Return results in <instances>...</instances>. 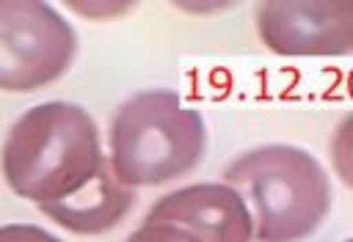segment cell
<instances>
[{
    "mask_svg": "<svg viewBox=\"0 0 353 242\" xmlns=\"http://www.w3.org/2000/svg\"><path fill=\"white\" fill-rule=\"evenodd\" d=\"M124 242H201L196 239L190 231L179 228V226H168V223H143L141 228H135Z\"/></svg>",
    "mask_w": 353,
    "mask_h": 242,
    "instance_id": "obj_9",
    "label": "cell"
},
{
    "mask_svg": "<svg viewBox=\"0 0 353 242\" xmlns=\"http://www.w3.org/2000/svg\"><path fill=\"white\" fill-rule=\"evenodd\" d=\"M135 206V192L132 187L121 184L113 170L110 162H105L94 179H88L77 192L52 201V204H41L39 209L55 220L58 226H63L66 231L74 234H102L116 228L130 209Z\"/></svg>",
    "mask_w": 353,
    "mask_h": 242,
    "instance_id": "obj_7",
    "label": "cell"
},
{
    "mask_svg": "<svg viewBox=\"0 0 353 242\" xmlns=\"http://www.w3.org/2000/svg\"><path fill=\"white\" fill-rule=\"evenodd\" d=\"M143 223H168L201 242H251L254 223L243 195L226 182L179 187L154 201Z\"/></svg>",
    "mask_w": 353,
    "mask_h": 242,
    "instance_id": "obj_6",
    "label": "cell"
},
{
    "mask_svg": "<svg viewBox=\"0 0 353 242\" xmlns=\"http://www.w3.org/2000/svg\"><path fill=\"white\" fill-rule=\"evenodd\" d=\"M74 52V28L52 6L0 0V91H36L58 80Z\"/></svg>",
    "mask_w": 353,
    "mask_h": 242,
    "instance_id": "obj_4",
    "label": "cell"
},
{
    "mask_svg": "<svg viewBox=\"0 0 353 242\" xmlns=\"http://www.w3.org/2000/svg\"><path fill=\"white\" fill-rule=\"evenodd\" d=\"M342 242H353V236H347V239H342Z\"/></svg>",
    "mask_w": 353,
    "mask_h": 242,
    "instance_id": "obj_11",
    "label": "cell"
},
{
    "mask_svg": "<svg viewBox=\"0 0 353 242\" xmlns=\"http://www.w3.org/2000/svg\"><path fill=\"white\" fill-rule=\"evenodd\" d=\"M251 214L256 242H301L331 209V182L303 148L270 143L240 154L223 173Z\"/></svg>",
    "mask_w": 353,
    "mask_h": 242,
    "instance_id": "obj_2",
    "label": "cell"
},
{
    "mask_svg": "<svg viewBox=\"0 0 353 242\" xmlns=\"http://www.w3.org/2000/svg\"><path fill=\"white\" fill-rule=\"evenodd\" d=\"M105 162L91 113L72 102L33 104L3 143L8 187L36 206L77 192Z\"/></svg>",
    "mask_w": 353,
    "mask_h": 242,
    "instance_id": "obj_1",
    "label": "cell"
},
{
    "mask_svg": "<svg viewBox=\"0 0 353 242\" xmlns=\"http://www.w3.org/2000/svg\"><path fill=\"white\" fill-rule=\"evenodd\" d=\"M0 242H63V239L30 223H8L0 226Z\"/></svg>",
    "mask_w": 353,
    "mask_h": 242,
    "instance_id": "obj_10",
    "label": "cell"
},
{
    "mask_svg": "<svg viewBox=\"0 0 353 242\" xmlns=\"http://www.w3.org/2000/svg\"><path fill=\"white\" fill-rule=\"evenodd\" d=\"M207 148V126L176 91L132 94L110 121V170L127 187H149L193 170Z\"/></svg>",
    "mask_w": 353,
    "mask_h": 242,
    "instance_id": "obj_3",
    "label": "cell"
},
{
    "mask_svg": "<svg viewBox=\"0 0 353 242\" xmlns=\"http://www.w3.org/2000/svg\"><path fill=\"white\" fill-rule=\"evenodd\" d=\"M256 33L279 55H353V0L265 3Z\"/></svg>",
    "mask_w": 353,
    "mask_h": 242,
    "instance_id": "obj_5",
    "label": "cell"
},
{
    "mask_svg": "<svg viewBox=\"0 0 353 242\" xmlns=\"http://www.w3.org/2000/svg\"><path fill=\"white\" fill-rule=\"evenodd\" d=\"M331 162L336 176L353 187V113H347L331 135Z\"/></svg>",
    "mask_w": 353,
    "mask_h": 242,
    "instance_id": "obj_8",
    "label": "cell"
}]
</instances>
